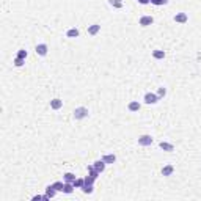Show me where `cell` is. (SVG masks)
I'll return each instance as SVG.
<instances>
[{
    "mask_svg": "<svg viewBox=\"0 0 201 201\" xmlns=\"http://www.w3.org/2000/svg\"><path fill=\"white\" fill-rule=\"evenodd\" d=\"M72 115H74V119H85L88 118V109L87 107H77L72 112Z\"/></svg>",
    "mask_w": 201,
    "mask_h": 201,
    "instance_id": "1",
    "label": "cell"
},
{
    "mask_svg": "<svg viewBox=\"0 0 201 201\" xmlns=\"http://www.w3.org/2000/svg\"><path fill=\"white\" fill-rule=\"evenodd\" d=\"M160 99H159V96L156 95V93H146L145 95V104H148V105H151V104H157Z\"/></svg>",
    "mask_w": 201,
    "mask_h": 201,
    "instance_id": "2",
    "label": "cell"
},
{
    "mask_svg": "<svg viewBox=\"0 0 201 201\" xmlns=\"http://www.w3.org/2000/svg\"><path fill=\"white\" fill-rule=\"evenodd\" d=\"M35 50H36V53H38L39 57H46V55H47V52H49V46L44 44V43H41V44H38V46H36Z\"/></svg>",
    "mask_w": 201,
    "mask_h": 201,
    "instance_id": "3",
    "label": "cell"
},
{
    "mask_svg": "<svg viewBox=\"0 0 201 201\" xmlns=\"http://www.w3.org/2000/svg\"><path fill=\"white\" fill-rule=\"evenodd\" d=\"M153 141H154L153 137L148 135V133H146V135H141V137L138 138V145H140V146H151Z\"/></svg>",
    "mask_w": 201,
    "mask_h": 201,
    "instance_id": "4",
    "label": "cell"
},
{
    "mask_svg": "<svg viewBox=\"0 0 201 201\" xmlns=\"http://www.w3.org/2000/svg\"><path fill=\"white\" fill-rule=\"evenodd\" d=\"M175 22L178 24H185V22H189V16H187V13H178V14H175Z\"/></svg>",
    "mask_w": 201,
    "mask_h": 201,
    "instance_id": "5",
    "label": "cell"
},
{
    "mask_svg": "<svg viewBox=\"0 0 201 201\" xmlns=\"http://www.w3.org/2000/svg\"><path fill=\"white\" fill-rule=\"evenodd\" d=\"M153 22H154V17H153V16H141L140 21H138V24H140L141 27H149Z\"/></svg>",
    "mask_w": 201,
    "mask_h": 201,
    "instance_id": "6",
    "label": "cell"
},
{
    "mask_svg": "<svg viewBox=\"0 0 201 201\" xmlns=\"http://www.w3.org/2000/svg\"><path fill=\"white\" fill-rule=\"evenodd\" d=\"M61 107H63V101L60 98H55V99L50 101V109L52 110H60Z\"/></svg>",
    "mask_w": 201,
    "mask_h": 201,
    "instance_id": "7",
    "label": "cell"
},
{
    "mask_svg": "<svg viewBox=\"0 0 201 201\" xmlns=\"http://www.w3.org/2000/svg\"><path fill=\"white\" fill-rule=\"evenodd\" d=\"M159 146H160V149H164L165 153H173V151H175V146H173L171 143H167V141H160Z\"/></svg>",
    "mask_w": 201,
    "mask_h": 201,
    "instance_id": "8",
    "label": "cell"
},
{
    "mask_svg": "<svg viewBox=\"0 0 201 201\" xmlns=\"http://www.w3.org/2000/svg\"><path fill=\"white\" fill-rule=\"evenodd\" d=\"M88 35H91V36H95V35H98L99 32H101V25L99 24H93V25H90L88 27Z\"/></svg>",
    "mask_w": 201,
    "mask_h": 201,
    "instance_id": "9",
    "label": "cell"
},
{
    "mask_svg": "<svg viewBox=\"0 0 201 201\" xmlns=\"http://www.w3.org/2000/svg\"><path fill=\"white\" fill-rule=\"evenodd\" d=\"M173 171H175V167H173L171 164H168V165H165L164 168H162V176H171L173 175Z\"/></svg>",
    "mask_w": 201,
    "mask_h": 201,
    "instance_id": "10",
    "label": "cell"
},
{
    "mask_svg": "<svg viewBox=\"0 0 201 201\" xmlns=\"http://www.w3.org/2000/svg\"><path fill=\"white\" fill-rule=\"evenodd\" d=\"M105 165H107V164L104 162L102 159H101V160H96V162L93 164V167H95V168H96L99 173H104V170H105Z\"/></svg>",
    "mask_w": 201,
    "mask_h": 201,
    "instance_id": "11",
    "label": "cell"
},
{
    "mask_svg": "<svg viewBox=\"0 0 201 201\" xmlns=\"http://www.w3.org/2000/svg\"><path fill=\"white\" fill-rule=\"evenodd\" d=\"M127 109H129V112H138V110H140V102H138V101H132V102H129Z\"/></svg>",
    "mask_w": 201,
    "mask_h": 201,
    "instance_id": "12",
    "label": "cell"
},
{
    "mask_svg": "<svg viewBox=\"0 0 201 201\" xmlns=\"http://www.w3.org/2000/svg\"><path fill=\"white\" fill-rule=\"evenodd\" d=\"M102 160L105 164H115L116 162V156L115 154H105V156H102Z\"/></svg>",
    "mask_w": 201,
    "mask_h": 201,
    "instance_id": "13",
    "label": "cell"
},
{
    "mask_svg": "<svg viewBox=\"0 0 201 201\" xmlns=\"http://www.w3.org/2000/svg\"><path fill=\"white\" fill-rule=\"evenodd\" d=\"M74 189H75V187L72 185V182H64V189H63V193H66V195H71V193L74 192Z\"/></svg>",
    "mask_w": 201,
    "mask_h": 201,
    "instance_id": "14",
    "label": "cell"
},
{
    "mask_svg": "<svg viewBox=\"0 0 201 201\" xmlns=\"http://www.w3.org/2000/svg\"><path fill=\"white\" fill-rule=\"evenodd\" d=\"M79 35H80V32H79V29H75V27H72V29H69L68 32H66V36L68 38H79Z\"/></svg>",
    "mask_w": 201,
    "mask_h": 201,
    "instance_id": "15",
    "label": "cell"
},
{
    "mask_svg": "<svg viewBox=\"0 0 201 201\" xmlns=\"http://www.w3.org/2000/svg\"><path fill=\"white\" fill-rule=\"evenodd\" d=\"M153 57H154L156 60H164V58H165V52H164V50H160V49L153 50Z\"/></svg>",
    "mask_w": 201,
    "mask_h": 201,
    "instance_id": "16",
    "label": "cell"
},
{
    "mask_svg": "<svg viewBox=\"0 0 201 201\" xmlns=\"http://www.w3.org/2000/svg\"><path fill=\"white\" fill-rule=\"evenodd\" d=\"M63 179H64V182H74L77 178H75L74 173H64V175H63Z\"/></svg>",
    "mask_w": 201,
    "mask_h": 201,
    "instance_id": "17",
    "label": "cell"
},
{
    "mask_svg": "<svg viewBox=\"0 0 201 201\" xmlns=\"http://www.w3.org/2000/svg\"><path fill=\"white\" fill-rule=\"evenodd\" d=\"M88 175H90V176H93V178H96V179H98V176L101 175V173H99V171H98V170H96L95 167H93V165H90V167H88Z\"/></svg>",
    "mask_w": 201,
    "mask_h": 201,
    "instance_id": "18",
    "label": "cell"
},
{
    "mask_svg": "<svg viewBox=\"0 0 201 201\" xmlns=\"http://www.w3.org/2000/svg\"><path fill=\"white\" fill-rule=\"evenodd\" d=\"M52 187H53V189H55L57 192H63V189H64V182L57 181V182H53V184H52Z\"/></svg>",
    "mask_w": 201,
    "mask_h": 201,
    "instance_id": "19",
    "label": "cell"
},
{
    "mask_svg": "<svg viewBox=\"0 0 201 201\" xmlns=\"http://www.w3.org/2000/svg\"><path fill=\"white\" fill-rule=\"evenodd\" d=\"M109 3H110L113 8H116V10L123 8V0H109Z\"/></svg>",
    "mask_w": 201,
    "mask_h": 201,
    "instance_id": "20",
    "label": "cell"
},
{
    "mask_svg": "<svg viewBox=\"0 0 201 201\" xmlns=\"http://www.w3.org/2000/svg\"><path fill=\"white\" fill-rule=\"evenodd\" d=\"M46 193L49 195V198H53V196H55V195H57V190H55V189H53V187H52V185H47V187H46Z\"/></svg>",
    "mask_w": 201,
    "mask_h": 201,
    "instance_id": "21",
    "label": "cell"
},
{
    "mask_svg": "<svg viewBox=\"0 0 201 201\" xmlns=\"http://www.w3.org/2000/svg\"><path fill=\"white\" fill-rule=\"evenodd\" d=\"M72 185L75 187V189H82V187L85 185V179H80V178H79V179H75V181L72 182Z\"/></svg>",
    "mask_w": 201,
    "mask_h": 201,
    "instance_id": "22",
    "label": "cell"
},
{
    "mask_svg": "<svg viewBox=\"0 0 201 201\" xmlns=\"http://www.w3.org/2000/svg\"><path fill=\"white\" fill-rule=\"evenodd\" d=\"M82 192H83V193H88V195L93 193V184H87V182H85V185L82 187Z\"/></svg>",
    "mask_w": 201,
    "mask_h": 201,
    "instance_id": "23",
    "label": "cell"
},
{
    "mask_svg": "<svg viewBox=\"0 0 201 201\" xmlns=\"http://www.w3.org/2000/svg\"><path fill=\"white\" fill-rule=\"evenodd\" d=\"M151 3L156 5V6H162V5H167L168 0H151Z\"/></svg>",
    "mask_w": 201,
    "mask_h": 201,
    "instance_id": "24",
    "label": "cell"
},
{
    "mask_svg": "<svg viewBox=\"0 0 201 201\" xmlns=\"http://www.w3.org/2000/svg\"><path fill=\"white\" fill-rule=\"evenodd\" d=\"M165 95H167V90H165L164 87H160V88L157 90V96H159V99H162V98H165Z\"/></svg>",
    "mask_w": 201,
    "mask_h": 201,
    "instance_id": "25",
    "label": "cell"
},
{
    "mask_svg": "<svg viewBox=\"0 0 201 201\" xmlns=\"http://www.w3.org/2000/svg\"><path fill=\"white\" fill-rule=\"evenodd\" d=\"M27 55H29V53H27V50H25V49H19L16 57H19V58H24V60H25V58H27Z\"/></svg>",
    "mask_w": 201,
    "mask_h": 201,
    "instance_id": "26",
    "label": "cell"
},
{
    "mask_svg": "<svg viewBox=\"0 0 201 201\" xmlns=\"http://www.w3.org/2000/svg\"><path fill=\"white\" fill-rule=\"evenodd\" d=\"M24 63H25V60H24V58H19V57H16V58H14V66H17V68L24 66Z\"/></svg>",
    "mask_w": 201,
    "mask_h": 201,
    "instance_id": "27",
    "label": "cell"
},
{
    "mask_svg": "<svg viewBox=\"0 0 201 201\" xmlns=\"http://www.w3.org/2000/svg\"><path fill=\"white\" fill-rule=\"evenodd\" d=\"M95 181H96V178H93V176H90V175L85 178V182H87V184H95Z\"/></svg>",
    "mask_w": 201,
    "mask_h": 201,
    "instance_id": "28",
    "label": "cell"
},
{
    "mask_svg": "<svg viewBox=\"0 0 201 201\" xmlns=\"http://www.w3.org/2000/svg\"><path fill=\"white\" fill-rule=\"evenodd\" d=\"M138 3H141V5H149L151 0H138Z\"/></svg>",
    "mask_w": 201,
    "mask_h": 201,
    "instance_id": "29",
    "label": "cell"
},
{
    "mask_svg": "<svg viewBox=\"0 0 201 201\" xmlns=\"http://www.w3.org/2000/svg\"><path fill=\"white\" fill-rule=\"evenodd\" d=\"M32 199H33V201H39V199H43V195H35Z\"/></svg>",
    "mask_w": 201,
    "mask_h": 201,
    "instance_id": "30",
    "label": "cell"
}]
</instances>
